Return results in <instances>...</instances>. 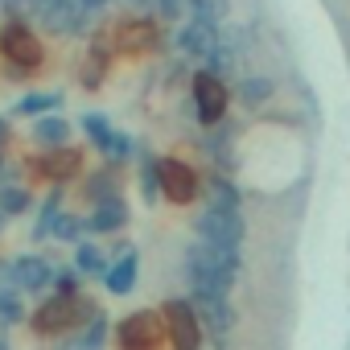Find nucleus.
Wrapping results in <instances>:
<instances>
[{
	"label": "nucleus",
	"mask_w": 350,
	"mask_h": 350,
	"mask_svg": "<svg viewBox=\"0 0 350 350\" xmlns=\"http://www.w3.org/2000/svg\"><path fill=\"white\" fill-rule=\"evenodd\" d=\"M243 268V247L235 243H206L194 239L186 252V276L194 297H231Z\"/></svg>",
	"instance_id": "f257e3e1"
},
{
	"label": "nucleus",
	"mask_w": 350,
	"mask_h": 350,
	"mask_svg": "<svg viewBox=\"0 0 350 350\" xmlns=\"http://www.w3.org/2000/svg\"><path fill=\"white\" fill-rule=\"evenodd\" d=\"M0 62H5V75L13 83H25L46 70V42L25 17H9L0 25Z\"/></svg>",
	"instance_id": "f03ea898"
},
{
	"label": "nucleus",
	"mask_w": 350,
	"mask_h": 350,
	"mask_svg": "<svg viewBox=\"0 0 350 350\" xmlns=\"http://www.w3.org/2000/svg\"><path fill=\"white\" fill-rule=\"evenodd\" d=\"M87 301H83V293L79 297H46L33 313H29V334L33 338H42V342H50V338H62V334H70V329H79L83 321H87Z\"/></svg>",
	"instance_id": "7ed1b4c3"
},
{
	"label": "nucleus",
	"mask_w": 350,
	"mask_h": 350,
	"mask_svg": "<svg viewBox=\"0 0 350 350\" xmlns=\"http://www.w3.org/2000/svg\"><path fill=\"white\" fill-rule=\"evenodd\" d=\"M111 342L116 350H161L169 338H165V317L161 309H132L120 317V325L111 329Z\"/></svg>",
	"instance_id": "20e7f679"
},
{
	"label": "nucleus",
	"mask_w": 350,
	"mask_h": 350,
	"mask_svg": "<svg viewBox=\"0 0 350 350\" xmlns=\"http://www.w3.org/2000/svg\"><path fill=\"white\" fill-rule=\"evenodd\" d=\"M190 99H194V111H198V120L206 124V128H219L223 120H227V107H231V87H227V79L223 75H215V70H194V79H190Z\"/></svg>",
	"instance_id": "39448f33"
},
{
	"label": "nucleus",
	"mask_w": 350,
	"mask_h": 350,
	"mask_svg": "<svg viewBox=\"0 0 350 350\" xmlns=\"http://www.w3.org/2000/svg\"><path fill=\"white\" fill-rule=\"evenodd\" d=\"M107 42L120 58H148L161 46V29H157L152 17H120L107 29Z\"/></svg>",
	"instance_id": "423d86ee"
},
{
	"label": "nucleus",
	"mask_w": 350,
	"mask_h": 350,
	"mask_svg": "<svg viewBox=\"0 0 350 350\" xmlns=\"http://www.w3.org/2000/svg\"><path fill=\"white\" fill-rule=\"evenodd\" d=\"M25 173L33 182H46V186H66V182L83 178V148H70V144L46 148L33 161H25Z\"/></svg>",
	"instance_id": "0eeeda50"
},
{
	"label": "nucleus",
	"mask_w": 350,
	"mask_h": 350,
	"mask_svg": "<svg viewBox=\"0 0 350 350\" xmlns=\"http://www.w3.org/2000/svg\"><path fill=\"white\" fill-rule=\"evenodd\" d=\"M157 178H161V198L173 206H190L202 194L198 169L182 157H157Z\"/></svg>",
	"instance_id": "6e6552de"
},
{
	"label": "nucleus",
	"mask_w": 350,
	"mask_h": 350,
	"mask_svg": "<svg viewBox=\"0 0 350 350\" xmlns=\"http://www.w3.org/2000/svg\"><path fill=\"white\" fill-rule=\"evenodd\" d=\"M161 317H165V338H169L173 350H198V346H202L206 329H202V321H198L194 301L169 297V301L161 305Z\"/></svg>",
	"instance_id": "1a4fd4ad"
},
{
	"label": "nucleus",
	"mask_w": 350,
	"mask_h": 350,
	"mask_svg": "<svg viewBox=\"0 0 350 350\" xmlns=\"http://www.w3.org/2000/svg\"><path fill=\"white\" fill-rule=\"evenodd\" d=\"M194 231L206 243H235V247H243V239H247L243 211H211V206H202V215L194 219Z\"/></svg>",
	"instance_id": "9d476101"
},
{
	"label": "nucleus",
	"mask_w": 350,
	"mask_h": 350,
	"mask_svg": "<svg viewBox=\"0 0 350 350\" xmlns=\"http://www.w3.org/2000/svg\"><path fill=\"white\" fill-rule=\"evenodd\" d=\"M215 46H219V21L202 17V13H190L178 29V50L186 58H206V54H215Z\"/></svg>",
	"instance_id": "9b49d317"
},
{
	"label": "nucleus",
	"mask_w": 350,
	"mask_h": 350,
	"mask_svg": "<svg viewBox=\"0 0 350 350\" xmlns=\"http://www.w3.org/2000/svg\"><path fill=\"white\" fill-rule=\"evenodd\" d=\"M9 284L21 293H46L54 284V264L46 256H21L9 264Z\"/></svg>",
	"instance_id": "f8f14e48"
},
{
	"label": "nucleus",
	"mask_w": 350,
	"mask_h": 350,
	"mask_svg": "<svg viewBox=\"0 0 350 350\" xmlns=\"http://www.w3.org/2000/svg\"><path fill=\"white\" fill-rule=\"evenodd\" d=\"M111 58H116V50H111L107 33H95L91 46H87V54H83V62H79V83L87 91H99L103 79H107V70H111Z\"/></svg>",
	"instance_id": "ddd939ff"
},
{
	"label": "nucleus",
	"mask_w": 350,
	"mask_h": 350,
	"mask_svg": "<svg viewBox=\"0 0 350 350\" xmlns=\"http://www.w3.org/2000/svg\"><path fill=\"white\" fill-rule=\"evenodd\" d=\"M194 309H198V321L202 329L223 342L231 329H235V309H231V297H194Z\"/></svg>",
	"instance_id": "4468645a"
},
{
	"label": "nucleus",
	"mask_w": 350,
	"mask_h": 350,
	"mask_svg": "<svg viewBox=\"0 0 350 350\" xmlns=\"http://www.w3.org/2000/svg\"><path fill=\"white\" fill-rule=\"evenodd\" d=\"M124 223H128V202H124L120 194H111V198H103V202L91 206L87 231H91V235H116Z\"/></svg>",
	"instance_id": "2eb2a0df"
},
{
	"label": "nucleus",
	"mask_w": 350,
	"mask_h": 350,
	"mask_svg": "<svg viewBox=\"0 0 350 350\" xmlns=\"http://www.w3.org/2000/svg\"><path fill=\"white\" fill-rule=\"evenodd\" d=\"M83 186V198H91V206L95 202H103V198H111V194H120V178H116V165H103V169H95V173H83L79 178Z\"/></svg>",
	"instance_id": "dca6fc26"
},
{
	"label": "nucleus",
	"mask_w": 350,
	"mask_h": 350,
	"mask_svg": "<svg viewBox=\"0 0 350 350\" xmlns=\"http://www.w3.org/2000/svg\"><path fill=\"white\" fill-rule=\"evenodd\" d=\"M202 198H206L211 211H243V198H239L235 182L231 178H219V173H215L211 182H202Z\"/></svg>",
	"instance_id": "f3484780"
},
{
	"label": "nucleus",
	"mask_w": 350,
	"mask_h": 350,
	"mask_svg": "<svg viewBox=\"0 0 350 350\" xmlns=\"http://www.w3.org/2000/svg\"><path fill=\"white\" fill-rule=\"evenodd\" d=\"M66 140H70V120H62L58 111L33 120V144H42V148H58V144H66Z\"/></svg>",
	"instance_id": "a211bd4d"
},
{
	"label": "nucleus",
	"mask_w": 350,
	"mask_h": 350,
	"mask_svg": "<svg viewBox=\"0 0 350 350\" xmlns=\"http://www.w3.org/2000/svg\"><path fill=\"white\" fill-rule=\"evenodd\" d=\"M103 280H107V293H116V297H124V293H132L136 288V252L128 247L107 272H103Z\"/></svg>",
	"instance_id": "6ab92c4d"
},
{
	"label": "nucleus",
	"mask_w": 350,
	"mask_h": 350,
	"mask_svg": "<svg viewBox=\"0 0 350 350\" xmlns=\"http://www.w3.org/2000/svg\"><path fill=\"white\" fill-rule=\"evenodd\" d=\"M29 206H33V194L25 182H0V211H5V219H21Z\"/></svg>",
	"instance_id": "aec40b11"
},
{
	"label": "nucleus",
	"mask_w": 350,
	"mask_h": 350,
	"mask_svg": "<svg viewBox=\"0 0 350 350\" xmlns=\"http://www.w3.org/2000/svg\"><path fill=\"white\" fill-rule=\"evenodd\" d=\"M62 107V91H33V95H21L17 99V116H29V120H38V116H50V111H58Z\"/></svg>",
	"instance_id": "412c9836"
},
{
	"label": "nucleus",
	"mask_w": 350,
	"mask_h": 350,
	"mask_svg": "<svg viewBox=\"0 0 350 350\" xmlns=\"http://www.w3.org/2000/svg\"><path fill=\"white\" fill-rule=\"evenodd\" d=\"M75 268H79V276H103V272H107L103 247L91 243V239H79V243H75Z\"/></svg>",
	"instance_id": "4be33fe9"
},
{
	"label": "nucleus",
	"mask_w": 350,
	"mask_h": 350,
	"mask_svg": "<svg viewBox=\"0 0 350 350\" xmlns=\"http://www.w3.org/2000/svg\"><path fill=\"white\" fill-rule=\"evenodd\" d=\"M62 186H50V194H46V202H42V211H38V227H33V239H50L54 235V223H58V215H62Z\"/></svg>",
	"instance_id": "5701e85b"
},
{
	"label": "nucleus",
	"mask_w": 350,
	"mask_h": 350,
	"mask_svg": "<svg viewBox=\"0 0 350 350\" xmlns=\"http://www.w3.org/2000/svg\"><path fill=\"white\" fill-rule=\"evenodd\" d=\"M21 321H29L25 293L13 288V284H0V325H21Z\"/></svg>",
	"instance_id": "b1692460"
},
{
	"label": "nucleus",
	"mask_w": 350,
	"mask_h": 350,
	"mask_svg": "<svg viewBox=\"0 0 350 350\" xmlns=\"http://www.w3.org/2000/svg\"><path fill=\"white\" fill-rule=\"evenodd\" d=\"M272 95H276V83L264 79V75H247V79L239 83V99H243V107H260V103H268Z\"/></svg>",
	"instance_id": "393cba45"
},
{
	"label": "nucleus",
	"mask_w": 350,
	"mask_h": 350,
	"mask_svg": "<svg viewBox=\"0 0 350 350\" xmlns=\"http://www.w3.org/2000/svg\"><path fill=\"white\" fill-rule=\"evenodd\" d=\"M99 152H103V161H107V165H124V161L132 157V136L111 128V136L103 140V148H99Z\"/></svg>",
	"instance_id": "a878e982"
},
{
	"label": "nucleus",
	"mask_w": 350,
	"mask_h": 350,
	"mask_svg": "<svg viewBox=\"0 0 350 350\" xmlns=\"http://www.w3.org/2000/svg\"><path fill=\"white\" fill-rule=\"evenodd\" d=\"M140 194H144V202H157V198H161V178H157V157H144V161H140Z\"/></svg>",
	"instance_id": "bb28decb"
},
{
	"label": "nucleus",
	"mask_w": 350,
	"mask_h": 350,
	"mask_svg": "<svg viewBox=\"0 0 350 350\" xmlns=\"http://www.w3.org/2000/svg\"><path fill=\"white\" fill-rule=\"evenodd\" d=\"M83 132H87V140L95 144V152L103 148V140L111 136V124H107V116H99V111H87L83 116Z\"/></svg>",
	"instance_id": "cd10ccee"
},
{
	"label": "nucleus",
	"mask_w": 350,
	"mask_h": 350,
	"mask_svg": "<svg viewBox=\"0 0 350 350\" xmlns=\"http://www.w3.org/2000/svg\"><path fill=\"white\" fill-rule=\"evenodd\" d=\"M83 231H87V219H79V215H58V223H54V239H66V243H79L83 239Z\"/></svg>",
	"instance_id": "c85d7f7f"
},
{
	"label": "nucleus",
	"mask_w": 350,
	"mask_h": 350,
	"mask_svg": "<svg viewBox=\"0 0 350 350\" xmlns=\"http://www.w3.org/2000/svg\"><path fill=\"white\" fill-rule=\"evenodd\" d=\"M58 297H79L83 293V276H79V268L70 272V268H54V284H50Z\"/></svg>",
	"instance_id": "c756f323"
},
{
	"label": "nucleus",
	"mask_w": 350,
	"mask_h": 350,
	"mask_svg": "<svg viewBox=\"0 0 350 350\" xmlns=\"http://www.w3.org/2000/svg\"><path fill=\"white\" fill-rule=\"evenodd\" d=\"M9 140H13V128H9L5 116H0V148H9Z\"/></svg>",
	"instance_id": "7c9ffc66"
},
{
	"label": "nucleus",
	"mask_w": 350,
	"mask_h": 350,
	"mask_svg": "<svg viewBox=\"0 0 350 350\" xmlns=\"http://www.w3.org/2000/svg\"><path fill=\"white\" fill-rule=\"evenodd\" d=\"M9 264L13 260H0V284H9Z\"/></svg>",
	"instance_id": "2f4dec72"
},
{
	"label": "nucleus",
	"mask_w": 350,
	"mask_h": 350,
	"mask_svg": "<svg viewBox=\"0 0 350 350\" xmlns=\"http://www.w3.org/2000/svg\"><path fill=\"white\" fill-rule=\"evenodd\" d=\"M83 5H87V9L95 13V9H103V5H107V0H83Z\"/></svg>",
	"instance_id": "473e14b6"
},
{
	"label": "nucleus",
	"mask_w": 350,
	"mask_h": 350,
	"mask_svg": "<svg viewBox=\"0 0 350 350\" xmlns=\"http://www.w3.org/2000/svg\"><path fill=\"white\" fill-rule=\"evenodd\" d=\"M0 182H5V148H0Z\"/></svg>",
	"instance_id": "72a5a7b5"
},
{
	"label": "nucleus",
	"mask_w": 350,
	"mask_h": 350,
	"mask_svg": "<svg viewBox=\"0 0 350 350\" xmlns=\"http://www.w3.org/2000/svg\"><path fill=\"white\" fill-rule=\"evenodd\" d=\"M5 223H9V219H5V211H0V231H5Z\"/></svg>",
	"instance_id": "f704fd0d"
},
{
	"label": "nucleus",
	"mask_w": 350,
	"mask_h": 350,
	"mask_svg": "<svg viewBox=\"0 0 350 350\" xmlns=\"http://www.w3.org/2000/svg\"><path fill=\"white\" fill-rule=\"evenodd\" d=\"M0 5H5V0H0Z\"/></svg>",
	"instance_id": "c9c22d12"
}]
</instances>
